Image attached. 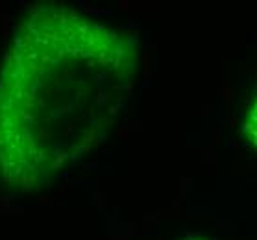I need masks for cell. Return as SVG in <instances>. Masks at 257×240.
Wrapping results in <instances>:
<instances>
[{"label":"cell","instance_id":"obj_1","mask_svg":"<svg viewBox=\"0 0 257 240\" xmlns=\"http://www.w3.org/2000/svg\"><path fill=\"white\" fill-rule=\"evenodd\" d=\"M135 69L126 34L72 8H34L0 65V181L28 192L104 144Z\"/></svg>","mask_w":257,"mask_h":240},{"label":"cell","instance_id":"obj_2","mask_svg":"<svg viewBox=\"0 0 257 240\" xmlns=\"http://www.w3.org/2000/svg\"><path fill=\"white\" fill-rule=\"evenodd\" d=\"M242 133H244L246 141L253 150L257 152V96L251 100L250 107L244 115L242 120Z\"/></svg>","mask_w":257,"mask_h":240},{"label":"cell","instance_id":"obj_3","mask_svg":"<svg viewBox=\"0 0 257 240\" xmlns=\"http://www.w3.org/2000/svg\"><path fill=\"white\" fill-rule=\"evenodd\" d=\"M183 240H213V238H209V236H202V234H189V236H185Z\"/></svg>","mask_w":257,"mask_h":240}]
</instances>
